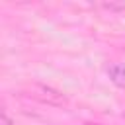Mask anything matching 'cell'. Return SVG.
<instances>
[{
    "mask_svg": "<svg viewBox=\"0 0 125 125\" xmlns=\"http://www.w3.org/2000/svg\"><path fill=\"white\" fill-rule=\"evenodd\" d=\"M0 125H14V121H12L6 113H2V117H0Z\"/></svg>",
    "mask_w": 125,
    "mask_h": 125,
    "instance_id": "obj_4",
    "label": "cell"
},
{
    "mask_svg": "<svg viewBox=\"0 0 125 125\" xmlns=\"http://www.w3.org/2000/svg\"><path fill=\"white\" fill-rule=\"evenodd\" d=\"M123 49H125V43H123Z\"/></svg>",
    "mask_w": 125,
    "mask_h": 125,
    "instance_id": "obj_6",
    "label": "cell"
},
{
    "mask_svg": "<svg viewBox=\"0 0 125 125\" xmlns=\"http://www.w3.org/2000/svg\"><path fill=\"white\" fill-rule=\"evenodd\" d=\"M102 8H105V10H113V12H117V10H125V4H113V2H105V4H102Z\"/></svg>",
    "mask_w": 125,
    "mask_h": 125,
    "instance_id": "obj_3",
    "label": "cell"
},
{
    "mask_svg": "<svg viewBox=\"0 0 125 125\" xmlns=\"http://www.w3.org/2000/svg\"><path fill=\"white\" fill-rule=\"evenodd\" d=\"M84 125H100V123H94V121H86Z\"/></svg>",
    "mask_w": 125,
    "mask_h": 125,
    "instance_id": "obj_5",
    "label": "cell"
},
{
    "mask_svg": "<svg viewBox=\"0 0 125 125\" xmlns=\"http://www.w3.org/2000/svg\"><path fill=\"white\" fill-rule=\"evenodd\" d=\"M29 92H31V98H35L37 102L47 104V105H51V107H66V105H68V98H66L61 90H57V88H53V86L35 82V84L29 86Z\"/></svg>",
    "mask_w": 125,
    "mask_h": 125,
    "instance_id": "obj_1",
    "label": "cell"
},
{
    "mask_svg": "<svg viewBox=\"0 0 125 125\" xmlns=\"http://www.w3.org/2000/svg\"><path fill=\"white\" fill-rule=\"evenodd\" d=\"M107 76L115 88H125V64L123 62H111L107 66Z\"/></svg>",
    "mask_w": 125,
    "mask_h": 125,
    "instance_id": "obj_2",
    "label": "cell"
}]
</instances>
